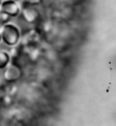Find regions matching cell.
Masks as SVG:
<instances>
[{
  "label": "cell",
  "mask_w": 116,
  "mask_h": 126,
  "mask_svg": "<svg viewBox=\"0 0 116 126\" xmlns=\"http://www.w3.org/2000/svg\"><path fill=\"white\" fill-rule=\"evenodd\" d=\"M1 87H2V80L0 78V90H1Z\"/></svg>",
  "instance_id": "7"
},
{
  "label": "cell",
  "mask_w": 116,
  "mask_h": 126,
  "mask_svg": "<svg viewBox=\"0 0 116 126\" xmlns=\"http://www.w3.org/2000/svg\"><path fill=\"white\" fill-rule=\"evenodd\" d=\"M0 74H1L2 82L9 85H13L21 80L24 74V71H23V68L17 66L13 63H11Z\"/></svg>",
  "instance_id": "3"
},
{
  "label": "cell",
  "mask_w": 116,
  "mask_h": 126,
  "mask_svg": "<svg viewBox=\"0 0 116 126\" xmlns=\"http://www.w3.org/2000/svg\"><path fill=\"white\" fill-rule=\"evenodd\" d=\"M12 60V56L7 48H0V73L4 71Z\"/></svg>",
  "instance_id": "5"
},
{
  "label": "cell",
  "mask_w": 116,
  "mask_h": 126,
  "mask_svg": "<svg viewBox=\"0 0 116 126\" xmlns=\"http://www.w3.org/2000/svg\"><path fill=\"white\" fill-rule=\"evenodd\" d=\"M2 1H3V0H0V9H1V4H2Z\"/></svg>",
  "instance_id": "8"
},
{
  "label": "cell",
  "mask_w": 116,
  "mask_h": 126,
  "mask_svg": "<svg viewBox=\"0 0 116 126\" xmlns=\"http://www.w3.org/2000/svg\"><path fill=\"white\" fill-rule=\"evenodd\" d=\"M0 11L5 13L11 20H17L21 14V4L17 0H3Z\"/></svg>",
  "instance_id": "4"
},
{
  "label": "cell",
  "mask_w": 116,
  "mask_h": 126,
  "mask_svg": "<svg viewBox=\"0 0 116 126\" xmlns=\"http://www.w3.org/2000/svg\"><path fill=\"white\" fill-rule=\"evenodd\" d=\"M0 43H1V39H0Z\"/></svg>",
  "instance_id": "9"
},
{
  "label": "cell",
  "mask_w": 116,
  "mask_h": 126,
  "mask_svg": "<svg viewBox=\"0 0 116 126\" xmlns=\"http://www.w3.org/2000/svg\"><path fill=\"white\" fill-rule=\"evenodd\" d=\"M41 15L42 14L38 6L29 5L23 2L21 4V14L18 20H22L25 25L31 26L36 25L40 21Z\"/></svg>",
  "instance_id": "2"
},
{
  "label": "cell",
  "mask_w": 116,
  "mask_h": 126,
  "mask_svg": "<svg viewBox=\"0 0 116 126\" xmlns=\"http://www.w3.org/2000/svg\"><path fill=\"white\" fill-rule=\"evenodd\" d=\"M22 37H23V28L19 24L15 22H8L0 28L1 43L7 49L15 48L20 43Z\"/></svg>",
  "instance_id": "1"
},
{
  "label": "cell",
  "mask_w": 116,
  "mask_h": 126,
  "mask_svg": "<svg viewBox=\"0 0 116 126\" xmlns=\"http://www.w3.org/2000/svg\"><path fill=\"white\" fill-rule=\"evenodd\" d=\"M23 2L27 3V4H29V5L38 6V7H39V5L42 2V0H24Z\"/></svg>",
  "instance_id": "6"
}]
</instances>
